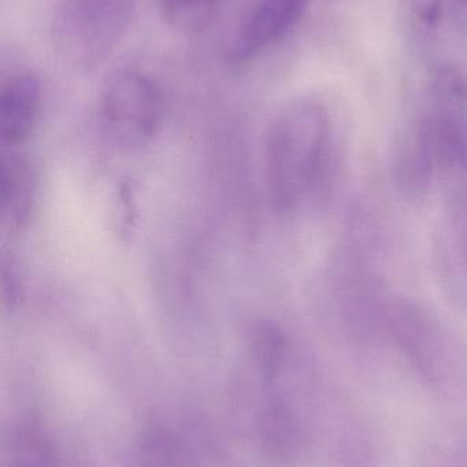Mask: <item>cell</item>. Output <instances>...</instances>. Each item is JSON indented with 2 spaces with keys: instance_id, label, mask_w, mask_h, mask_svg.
<instances>
[{
  "instance_id": "6da1fadb",
  "label": "cell",
  "mask_w": 467,
  "mask_h": 467,
  "mask_svg": "<svg viewBox=\"0 0 467 467\" xmlns=\"http://www.w3.org/2000/svg\"><path fill=\"white\" fill-rule=\"evenodd\" d=\"M317 389L314 367L281 329L254 337L236 416L263 465L299 467L310 457Z\"/></svg>"
},
{
  "instance_id": "7a4b0ae2",
  "label": "cell",
  "mask_w": 467,
  "mask_h": 467,
  "mask_svg": "<svg viewBox=\"0 0 467 467\" xmlns=\"http://www.w3.org/2000/svg\"><path fill=\"white\" fill-rule=\"evenodd\" d=\"M332 120L314 99H299L279 112L266 136L269 193L282 213H295L323 196L334 161Z\"/></svg>"
},
{
  "instance_id": "3957f363",
  "label": "cell",
  "mask_w": 467,
  "mask_h": 467,
  "mask_svg": "<svg viewBox=\"0 0 467 467\" xmlns=\"http://www.w3.org/2000/svg\"><path fill=\"white\" fill-rule=\"evenodd\" d=\"M386 343L405 359L414 375L436 394L467 392V348L432 310L395 294L386 327Z\"/></svg>"
},
{
  "instance_id": "277c9868",
  "label": "cell",
  "mask_w": 467,
  "mask_h": 467,
  "mask_svg": "<svg viewBox=\"0 0 467 467\" xmlns=\"http://www.w3.org/2000/svg\"><path fill=\"white\" fill-rule=\"evenodd\" d=\"M137 0H59L51 24L55 54L77 70L111 57L128 33Z\"/></svg>"
},
{
  "instance_id": "5b68a950",
  "label": "cell",
  "mask_w": 467,
  "mask_h": 467,
  "mask_svg": "<svg viewBox=\"0 0 467 467\" xmlns=\"http://www.w3.org/2000/svg\"><path fill=\"white\" fill-rule=\"evenodd\" d=\"M101 120L123 147H143L158 134L164 120V95L156 82L139 70L112 74L101 96Z\"/></svg>"
},
{
  "instance_id": "8992f818",
  "label": "cell",
  "mask_w": 467,
  "mask_h": 467,
  "mask_svg": "<svg viewBox=\"0 0 467 467\" xmlns=\"http://www.w3.org/2000/svg\"><path fill=\"white\" fill-rule=\"evenodd\" d=\"M443 175L440 150L421 114L398 134L392 145L391 177L406 200H419L430 193Z\"/></svg>"
},
{
  "instance_id": "52a82bcc",
  "label": "cell",
  "mask_w": 467,
  "mask_h": 467,
  "mask_svg": "<svg viewBox=\"0 0 467 467\" xmlns=\"http://www.w3.org/2000/svg\"><path fill=\"white\" fill-rule=\"evenodd\" d=\"M310 0H258L236 32L228 60L244 66L281 41L303 18Z\"/></svg>"
},
{
  "instance_id": "ba28073f",
  "label": "cell",
  "mask_w": 467,
  "mask_h": 467,
  "mask_svg": "<svg viewBox=\"0 0 467 467\" xmlns=\"http://www.w3.org/2000/svg\"><path fill=\"white\" fill-rule=\"evenodd\" d=\"M0 467H69L65 452L40 417L22 413L3 428Z\"/></svg>"
},
{
  "instance_id": "9c48e42d",
  "label": "cell",
  "mask_w": 467,
  "mask_h": 467,
  "mask_svg": "<svg viewBox=\"0 0 467 467\" xmlns=\"http://www.w3.org/2000/svg\"><path fill=\"white\" fill-rule=\"evenodd\" d=\"M43 109L40 79L29 71L13 74L0 90V140L5 147L24 144L30 139Z\"/></svg>"
},
{
  "instance_id": "30bf717a",
  "label": "cell",
  "mask_w": 467,
  "mask_h": 467,
  "mask_svg": "<svg viewBox=\"0 0 467 467\" xmlns=\"http://www.w3.org/2000/svg\"><path fill=\"white\" fill-rule=\"evenodd\" d=\"M37 178L29 159L21 153L5 152L0 170V200L5 226L19 230L29 222L35 208Z\"/></svg>"
},
{
  "instance_id": "8fae6325",
  "label": "cell",
  "mask_w": 467,
  "mask_h": 467,
  "mask_svg": "<svg viewBox=\"0 0 467 467\" xmlns=\"http://www.w3.org/2000/svg\"><path fill=\"white\" fill-rule=\"evenodd\" d=\"M218 0H159L162 18L181 33L203 32L216 16Z\"/></svg>"
},
{
  "instance_id": "7c38bea8",
  "label": "cell",
  "mask_w": 467,
  "mask_h": 467,
  "mask_svg": "<svg viewBox=\"0 0 467 467\" xmlns=\"http://www.w3.org/2000/svg\"><path fill=\"white\" fill-rule=\"evenodd\" d=\"M409 7L419 24L433 27L441 21L444 0H409Z\"/></svg>"
},
{
  "instance_id": "4fadbf2b",
  "label": "cell",
  "mask_w": 467,
  "mask_h": 467,
  "mask_svg": "<svg viewBox=\"0 0 467 467\" xmlns=\"http://www.w3.org/2000/svg\"><path fill=\"white\" fill-rule=\"evenodd\" d=\"M436 461L438 467H467V439L440 446Z\"/></svg>"
},
{
  "instance_id": "5bb4252c",
  "label": "cell",
  "mask_w": 467,
  "mask_h": 467,
  "mask_svg": "<svg viewBox=\"0 0 467 467\" xmlns=\"http://www.w3.org/2000/svg\"><path fill=\"white\" fill-rule=\"evenodd\" d=\"M461 3H463V5H467V0H460Z\"/></svg>"
}]
</instances>
